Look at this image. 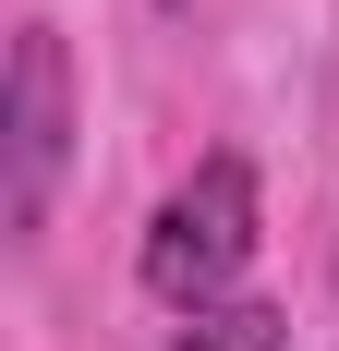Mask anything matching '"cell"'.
Here are the masks:
<instances>
[{
    "label": "cell",
    "instance_id": "obj_1",
    "mask_svg": "<svg viewBox=\"0 0 339 351\" xmlns=\"http://www.w3.org/2000/svg\"><path fill=\"white\" fill-rule=\"evenodd\" d=\"M255 158L242 145H218V158H194V170L158 194V218H145L134 243V279L158 291L170 315H206V303H231V279L255 267Z\"/></svg>",
    "mask_w": 339,
    "mask_h": 351
},
{
    "label": "cell",
    "instance_id": "obj_2",
    "mask_svg": "<svg viewBox=\"0 0 339 351\" xmlns=\"http://www.w3.org/2000/svg\"><path fill=\"white\" fill-rule=\"evenodd\" d=\"M61 170H73V61L49 25H12V85H0V218H12V243L49 230Z\"/></svg>",
    "mask_w": 339,
    "mask_h": 351
},
{
    "label": "cell",
    "instance_id": "obj_3",
    "mask_svg": "<svg viewBox=\"0 0 339 351\" xmlns=\"http://www.w3.org/2000/svg\"><path fill=\"white\" fill-rule=\"evenodd\" d=\"M170 351H291V315L279 303H206V315H182Z\"/></svg>",
    "mask_w": 339,
    "mask_h": 351
},
{
    "label": "cell",
    "instance_id": "obj_4",
    "mask_svg": "<svg viewBox=\"0 0 339 351\" xmlns=\"http://www.w3.org/2000/svg\"><path fill=\"white\" fill-rule=\"evenodd\" d=\"M170 12H182V0H170Z\"/></svg>",
    "mask_w": 339,
    "mask_h": 351
}]
</instances>
